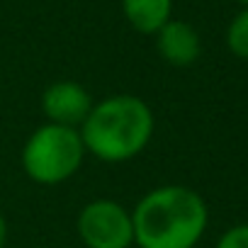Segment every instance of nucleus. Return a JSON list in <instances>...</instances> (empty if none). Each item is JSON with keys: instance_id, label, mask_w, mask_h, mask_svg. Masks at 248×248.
Returning a JSON list of instances; mask_svg holds the SVG:
<instances>
[{"instance_id": "nucleus-1", "label": "nucleus", "mask_w": 248, "mask_h": 248, "mask_svg": "<svg viewBox=\"0 0 248 248\" xmlns=\"http://www.w3.org/2000/svg\"><path fill=\"white\" fill-rule=\"evenodd\" d=\"M137 248H195L209 224L204 197L187 185H158L132 209Z\"/></svg>"}, {"instance_id": "nucleus-2", "label": "nucleus", "mask_w": 248, "mask_h": 248, "mask_svg": "<svg viewBox=\"0 0 248 248\" xmlns=\"http://www.w3.org/2000/svg\"><path fill=\"white\" fill-rule=\"evenodd\" d=\"M85 151L102 163H127L154 139L156 117L146 100L132 93H117L93 102L78 127Z\"/></svg>"}, {"instance_id": "nucleus-3", "label": "nucleus", "mask_w": 248, "mask_h": 248, "mask_svg": "<svg viewBox=\"0 0 248 248\" xmlns=\"http://www.w3.org/2000/svg\"><path fill=\"white\" fill-rule=\"evenodd\" d=\"M88 151L76 127L46 122L37 127L22 146V170L37 185H61L71 180Z\"/></svg>"}, {"instance_id": "nucleus-4", "label": "nucleus", "mask_w": 248, "mask_h": 248, "mask_svg": "<svg viewBox=\"0 0 248 248\" xmlns=\"http://www.w3.org/2000/svg\"><path fill=\"white\" fill-rule=\"evenodd\" d=\"M76 231L85 248H132L134 224L132 209L109 197H97L83 204L76 219Z\"/></svg>"}, {"instance_id": "nucleus-5", "label": "nucleus", "mask_w": 248, "mask_h": 248, "mask_svg": "<svg viewBox=\"0 0 248 248\" xmlns=\"http://www.w3.org/2000/svg\"><path fill=\"white\" fill-rule=\"evenodd\" d=\"M93 107V97L85 85L76 80H56L42 93V112L46 122L63 127H80Z\"/></svg>"}, {"instance_id": "nucleus-6", "label": "nucleus", "mask_w": 248, "mask_h": 248, "mask_svg": "<svg viewBox=\"0 0 248 248\" xmlns=\"http://www.w3.org/2000/svg\"><path fill=\"white\" fill-rule=\"evenodd\" d=\"M154 37H156V51L168 66L187 68L202 54L200 32L185 20H175V17L168 20Z\"/></svg>"}, {"instance_id": "nucleus-7", "label": "nucleus", "mask_w": 248, "mask_h": 248, "mask_svg": "<svg viewBox=\"0 0 248 248\" xmlns=\"http://www.w3.org/2000/svg\"><path fill=\"white\" fill-rule=\"evenodd\" d=\"M122 15L139 34H156L173 20V0H122Z\"/></svg>"}, {"instance_id": "nucleus-8", "label": "nucleus", "mask_w": 248, "mask_h": 248, "mask_svg": "<svg viewBox=\"0 0 248 248\" xmlns=\"http://www.w3.org/2000/svg\"><path fill=\"white\" fill-rule=\"evenodd\" d=\"M226 46L229 51L241 59V61H248V8H241L233 20L229 22L226 27Z\"/></svg>"}, {"instance_id": "nucleus-9", "label": "nucleus", "mask_w": 248, "mask_h": 248, "mask_svg": "<svg viewBox=\"0 0 248 248\" xmlns=\"http://www.w3.org/2000/svg\"><path fill=\"white\" fill-rule=\"evenodd\" d=\"M214 248H248V224H236V226H229Z\"/></svg>"}, {"instance_id": "nucleus-10", "label": "nucleus", "mask_w": 248, "mask_h": 248, "mask_svg": "<svg viewBox=\"0 0 248 248\" xmlns=\"http://www.w3.org/2000/svg\"><path fill=\"white\" fill-rule=\"evenodd\" d=\"M5 243H8V221L0 214V248H5Z\"/></svg>"}, {"instance_id": "nucleus-11", "label": "nucleus", "mask_w": 248, "mask_h": 248, "mask_svg": "<svg viewBox=\"0 0 248 248\" xmlns=\"http://www.w3.org/2000/svg\"><path fill=\"white\" fill-rule=\"evenodd\" d=\"M233 3H238L241 8H248V0H233Z\"/></svg>"}]
</instances>
